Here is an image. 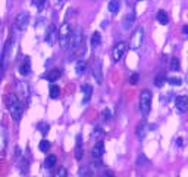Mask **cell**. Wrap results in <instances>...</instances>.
I'll list each match as a JSON object with an SVG mask.
<instances>
[{"mask_svg": "<svg viewBox=\"0 0 188 177\" xmlns=\"http://www.w3.org/2000/svg\"><path fill=\"white\" fill-rule=\"evenodd\" d=\"M126 43L125 41H119V43H116L115 44V47H113V50H112V61L116 64V62H119L120 59L123 58V55L126 52Z\"/></svg>", "mask_w": 188, "mask_h": 177, "instance_id": "obj_6", "label": "cell"}, {"mask_svg": "<svg viewBox=\"0 0 188 177\" xmlns=\"http://www.w3.org/2000/svg\"><path fill=\"white\" fill-rule=\"evenodd\" d=\"M106 177H115V174H113V171H106V174H104Z\"/></svg>", "mask_w": 188, "mask_h": 177, "instance_id": "obj_39", "label": "cell"}, {"mask_svg": "<svg viewBox=\"0 0 188 177\" xmlns=\"http://www.w3.org/2000/svg\"><path fill=\"white\" fill-rule=\"evenodd\" d=\"M6 105H7V109H9L12 118H13L16 123H19V121H21V117H22V112H24V104L18 99L16 94L9 93V94L6 96Z\"/></svg>", "mask_w": 188, "mask_h": 177, "instance_id": "obj_1", "label": "cell"}, {"mask_svg": "<svg viewBox=\"0 0 188 177\" xmlns=\"http://www.w3.org/2000/svg\"><path fill=\"white\" fill-rule=\"evenodd\" d=\"M103 154H104V143H103V140L96 142L94 146H93V158L100 159L103 157Z\"/></svg>", "mask_w": 188, "mask_h": 177, "instance_id": "obj_10", "label": "cell"}, {"mask_svg": "<svg viewBox=\"0 0 188 177\" xmlns=\"http://www.w3.org/2000/svg\"><path fill=\"white\" fill-rule=\"evenodd\" d=\"M182 33H184V34H187V33H188V27H187V25H184V27H182Z\"/></svg>", "mask_w": 188, "mask_h": 177, "instance_id": "obj_40", "label": "cell"}, {"mask_svg": "<svg viewBox=\"0 0 188 177\" xmlns=\"http://www.w3.org/2000/svg\"><path fill=\"white\" fill-rule=\"evenodd\" d=\"M84 41V37L81 34V28H77L75 31H72L71 33V37H69V43H68V47L69 50H71V55H72V58L77 55V52L80 50V47H81V43Z\"/></svg>", "mask_w": 188, "mask_h": 177, "instance_id": "obj_2", "label": "cell"}, {"mask_svg": "<svg viewBox=\"0 0 188 177\" xmlns=\"http://www.w3.org/2000/svg\"><path fill=\"white\" fill-rule=\"evenodd\" d=\"M56 164H57V158H56L54 155H49L47 158L44 159V167H46V168H49V170L53 168Z\"/></svg>", "mask_w": 188, "mask_h": 177, "instance_id": "obj_22", "label": "cell"}, {"mask_svg": "<svg viewBox=\"0 0 188 177\" xmlns=\"http://www.w3.org/2000/svg\"><path fill=\"white\" fill-rule=\"evenodd\" d=\"M143 40H144V28L140 27V28H137V31L134 33L132 38H131V49L132 50L140 49L141 44H143Z\"/></svg>", "mask_w": 188, "mask_h": 177, "instance_id": "obj_7", "label": "cell"}, {"mask_svg": "<svg viewBox=\"0 0 188 177\" xmlns=\"http://www.w3.org/2000/svg\"><path fill=\"white\" fill-rule=\"evenodd\" d=\"M138 80H140V74H138V72H134V74L129 77V84H137Z\"/></svg>", "mask_w": 188, "mask_h": 177, "instance_id": "obj_33", "label": "cell"}, {"mask_svg": "<svg viewBox=\"0 0 188 177\" xmlns=\"http://www.w3.org/2000/svg\"><path fill=\"white\" fill-rule=\"evenodd\" d=\"M28 19H30V15H28V12H19L18 14L16 19H15V28L19 30V31H24L25 28H27V25H28Z\"/></svg>", "mask_w": 188, "mask_h": 177, "instance_id": "obj_8", "label": "cell"}, {"mask_svg": "<svg viewBox=\"0 0 188 177\" xmlns=\"http://www.w3.org/2000/svg\"><path fill=\"white\" fill-rule=\"evenodd\" d=\"M60 96V88H59V86H51L50 87V98L51 99H57Z\"/></svg>", "mask_w": 188, "mask_h": 177, "instance_id": "obj_26", "label": "cell"}, {"mask_svg": "<svg viewBox=\"0 0 188 177\" xmlns=\"http://www.w3.org/2000/svg\"><path fill=\"white\" fill-rule=\"evenodd\" d=\"M16 88H18V93L21 94V98L28 102L30 100V86L25 81H16Z\"/></svg>", "mask_w": 188, "mask_h": 177, "instance_id": "obj_9", "label": "cell"}, {"mask_svg": "<svg viewBox=\"0 0 188 177\" xmlns=\"http://www.w3.org/2000/svg\"><path fill=\"white\" fill-rule=\"evenodd\" d=\"M103 136H104V131H103V128L97 127V128L93 131V134H91V139H93V142L96 143V142H99V140H103Z\"/></svg>", "mask_w": 188, "mask_h": 177, "instance_id": "obj_20", "label": "cell"}, {"mask_svg": "<svg viewBox=\"0 0 188 177\" xmlns=\"http://www.w3.org/2000/svg\"><path fill=\"white\" fill-rule=\"evenodd\" d=\"M179 67H181V64H179V59H178V58H172L171 70L172 71H178V70H179Z\"/></svg>", "mask_w": 188, "mask_h": 177, "instance_id": "obj_28", "label": "cell"}, {"mask_svg": "<svg viewBox=\"0 0 188 177\" xmlns=\"http://www.w3.org/2000/svg\"><path fill=\"white\" fill-rule=\"evenodd\" d=\"M176 143H178V146H182V145H184V140H182V137H178Z\"/></svg>", "mask_w": 188, "mask_h": 177, "instance_id": "obj_38", "label": "cell"}, {"mask_svg": "<svg viewBox=\"0 0 188 177\" xmlns=\"http://www.w3.org/2000/svg\"><path fill=\"white\" fill-rule=\"evenodd\" d=\"M137 137L138 139H143L144 136H146V133H147V123L146 121H141V123H138L137 125Z\"/></svg>", "mask_w": 188, "mask_h": 177, "instance_id": "obj_18", "label": "cell"}, {"mask_svg": "<svg viewBox=\"0 0 188 177\" xmlns=\"http://www.w3.org/2000/svg\"><path fill=\"white\" fill-rule=\"evenodd\" d=\"M37 127L40 128V131H41L43 134H46V133L49 131V128H50V127H49V124H46V123H38V124H37Z\"/></svg>", "mask_w": 188, "mask_h": 177, "instance_id": "obj_32", "label": "cell"}, {"mask_svg": "<svg viewBox=\"0 0 188 177\" xmlns=\"http://www.w3.org/2000/svg\"><path fill=\"white\" fill-rule=\"evenodd\" d=\"M152 108V93L149 90H143L140 94V111L143 115H147Z\"/></svg>", "mask_w": 188, "mask_h": 177, "instance_id": "obj_4", "label": "cell"}, {"mask_svg": "<svg viewBox=\"0 0 188 177\" xmlns=\"http://www.w3.org/2000/svg\"><path fill=\"white\" fill-rule=\"evenodd\" d=\"M66 176H68V174H66V170H65L63 167L59 170V173H56V174H54V177H66Z\"/></svg>", "mask_w": 188, "mask_h": 177, "instance_id": "obj_36", "label": "cell"}, {"mask_svg": "<svg viewBox=\"0 0 188 177\" xmlns=\"http://www.w3.org/2000/svg\"><path fill=\"white\" fill-rule=\"evenodd\" d=\"M30 71H31V61H30V58L27 56V58H24V62L21 64V67H19V72H21V75H28L30 74Z\"/></svg>", "mask_w": 188, "mask_h": 177, "instance_id": "obj_15", "label": "cell"}, {"mask_svg": "<svg viewBox=\"0 0 188 177\" xmlns=\"http://www.w3.org/2000/svg\"><path fill=\"white\" fill-rule=\"evenodd\" d=\"M157 21H159L160 24L166 25V24L169 22V16H168V14H166L165 10H159V12H157Z\"/></svg>", "mask_w": 188, "mask_h": 177, "instance_id": "obj_24", "label": "cell"}, {"mask_svg": "<svg viewBox=\"0 0 188 177\" xmlns=\"http://www.w3.org/2000/svg\"><path fill=\"white\" fill-rule=\"evenodd\" d=\"M82 94H84V98H82V104L85 105V104H88V102H90V99H91V94H93V87H91V86H88V84L82 86Z\"/></svg>", "mask_w": 188, "mask_h": 177, "instance_id": "obj_17", "label": "cell"}, {"mask_svg": "<svg viewBox=\"0 0 188 177\" xmlns=\"http://www.w3.org/2000/svg\"><path fill=\"white\" fill-rule=\"evenodd\" d=\"M169 83H171L172 86H181L182 80H181V78H178V77H172V78H169Z\"/></svg>", "mask_w": 188, "mask_h": 177, "instance_id": "obj_34", "label": "cell"}, {"mask_svg": "<svg viewBox=\"0 0 188 177\" xmlns=\"http://www.w3.org/2000/svg\"><path fill=\"white\" fill-rule=\"evenodd\" d=\"M84 155V149H82V136L78 134L77 136V145H75V159L81 161Z\"/></svg>", "mask_w": 188, "mask_h": 177, "instance_id": "obj_13", "label": "cell"}, {"mask_svg": "<svg viewBox=\"0 0 188 177\" xmlns=\"http://www.w3.org/2000/svg\"><path fill=\"white\" fill-rule=\"evenodd\" d=\"M163 83H165V75H157L156 77V86L160 87V86H163Z\"/></svg>", "mask_w": 188, "mask_h": 177, "instance_id": "obj_35", "label": "cell"}, {"mask_svg": "<svg viewBox=\"0 0 188 177\" xmlns=\"http://www.w3.org/2000/svg\"><path fill=\"white\" fill-rule=\"evenodd\" d=\"M60 75H62V71H60V70H51L50 72H47L44 77H46L49 81H51V83H53V81L59 80V77H60Z\"/></svg>", "mask_w": 188, "mask_h": 177, "instance_id": "obj_19", "label": "cell"}, {"mask_svg": "<svg viewBox=\"0 0 188 177\" xmlns=\"http://www.w3.org/2000/svg\"><path fill=\"white\" fill-rule=\"evenodd\" d=\"M80 177H91V174H90L87 165H82V167L80 168Z\"/></svg>", "mask_w": 188, "mask_h": 177, "instance_id": "obj_30", "label": "cell"}, {"mask_svg": "<svg viewBox=\"0 0 188 177\" xmlns=\"http://www.w3.org/2000/svg\"><path fill=\"white\" fill-rule=\"evenodd\" d=\"M56 38H57L56 27H54L53 24H50V25H49V30H47V33H46V41H47V43H53Z\"/></svg>", "mask_w": 188, "mask_h": 177, "instance_id": "obj_16", "label": "cell"}, {"mask_svg": "<svg viewBox=\"0 0 188 177\" xmlns=\"http://www.w3.org/2000/svg\"><path fill=\"white\" fill-rule=\"evenodd\" d=\"M10 49H12V38H7L4 47H3V53H1V59H0V80L3 78L4 70L7 67L9 58H10Z\"/></svg>", "mask_w": 188, "mask_h": 177, "instance_id": "obj_3", "label": "cell"}, {"mask_svg": "<svg viewBox=\"0 0 188 177\" xmlns=\"http://www.w3.org/2000/svg\"><path fill=\"white\" fill-rule=\"evenodd\" d=\"M33 2L38 9H44L47 6V3H49V0H33Z\"/></svg>", "mask_w": 188, "mask_h": 177, "instance_id": "obj_29", "label": "cell"}, {"mask_svg": "<svg viewBox=\"0 0 188 177\" xmlns=\"http://www.w3.org/2000/svg\"><path fill=\"white\" fill-rule=\"evenodd\" d=\"M38 148H40L41 152H47V151L50 149V142L46 140V139H43V140L40 142V146H38Z\"/></svg>", "mask_w": 188, "mask_h": 177, "instance_id": "obj_27", "label": "cell"}, {"mask_svg": "<svg viewBox=\"0 0 188 177\" xmlns=\"http://www.w3.org/2000/svg\"><path fill=\"white\" fill-rule=\"evenodd\" d=\"M110 117H112V114H110V109H107V108H104L102 111V118L104 121H109L110 120Z\"/></svg>", "mask_w": 188, "mask_h": 177, "instance_id": "obj_31", "label": "cell"}, {"mask_svg": "<svg viewBox=\"0 0 188 177\" xmlns=\"http://www.w3.org/2000/svg\"><path fill=\"white\" fill-rule=\"evenodd\" d=\"M21 165H24V167H22V171H24V173H27V171H28V161L24 158L22 161H21Z\"/></svg>", "mask_w": 188, "mask_h": 177, "instance_id": "obj_37", "label": "cell"}, {"mask_svg": "<svg viewBox=\"0 0 188 177\" xmlns=\"http://www.w3.org/2000/svg\"><path fill=\"white\" fill-rule=\"evenodd\" d=\"M107 24H109V21L106 19V21H103V24H102V27L104 28V27H107Z\"/></svg>", "mask_w": 188, "mask_h": 177, "instance_id": "obj_41", "label": "cell"}, {"mask_svg": "<svg viewBox=\"0 0 188 177\" xmlns=\"http://www.w3.org/2000/svg\"><path fill=\"white\" fill-rule=\"evenodd\" d=\"M85 68H87V62L84 61V59H81V61H78V62H77L75 71H77V74H78V75H82V74L85 72Z\"/></svg>", "mask_w": 188, "mask_h": 177, "instance_id": "obj_23", "label": "cell"}, {"mask_svg": "<svg viewBox=\"0 0 188 177\" xmlns=\"http://www.w3.org/2000/svg\"><path fill=\"white\" fill-rule=\"evenodd\" d=\"M71 33H72V30H71L69 24H66V22H65V24H62V27H60V28H59V31H57V38H59V43H60V46H62V49H63V50L68 47Z\"/></svg>", "mask_w": 188, "mask_h": 177, "instance_id": "obj_5", "label": "cell"}, {"mask_svg": "<svg viewBox=\"0 0 188 177\" xmlns=\"http://www.w3.org/2000/svg\"><path fill=\"white\" fill-rule=\"evenodd\" d=\"M187 96L185 94H181V96H178L176 99H175V106H176V109L181 112V114H184L185 111H187Z\"/></svg>", "mask_w": 188, "mask_h": 177, "instance_id": "obj_11", "label": "cell"}, {"mask_svg": "<svg viewBox=\"0 0 188 177\" xmlns=\"http://www.w3.org/2000/svg\"><path fill=\"white\" fill-rule=\"evenodd\" d=\"M107 8H109V12L112 15H116L119 12V3H118V0H110L109 4H107Z\"/></svg>", "mask_w": 188, "mask_h": 177, "instance_id": "obj_21", "label": "cell"}, {"mask_svg": "<svg viewBox=\"0 0 188 177\" xmlns=\"http://www.w3.org/2000/svg\"><path fill=\"white\" fill-rule=\"evenodd\" d=\"M93 77H94V80L97 81V84H102V59H99L97 62H96V67L93 68Z\"/></svg>", "mask_w": 188, "mask_h": 177, "instance_id": "obj_14", "label": "cell"}, {"mask_svg": "<svg viewBox=\"0 0 188 177\" xmlns=\"http://www.w3.org/2000/svg\"><path fill=\"white\" fill-rule=\"evenodd\" d=\"M63 2H65V0H57V3H59V4H62Z\"/></svg>", "mask_w": 188, "mask_h": 177, "instance_id": "obj_42", "label": "cell"}, {"mask_svg": "<svg viewBox=\"0 0 188 177\" xmlns=\"http://www.w3.org/2000/svg\"><path fill=\"white\" fill-rule=\"evenodd\" d=\"M102 43V35L100 33H94L91 35V47H99Z\"/></svg>", "mask_w": 188, "mask_h": 177, "instance_id": "obj_25", "label": "cell"}, {"mask_svg": "<svg viewBox=\"0 0 188 177\" xmlns=\"http://www.w3.org/2000/svg\"><path fill=\"white\" fill-rule=\"evenodd\" d=\"M134 22H135V14L134 12H129V14H126L123 19H122V28L123 30H129L132 25H134Z\"/></svg>", "mask_w": 188, "mask_h": 177, "instance_id": "obj_12", "label": "cell"}]
</instances>
